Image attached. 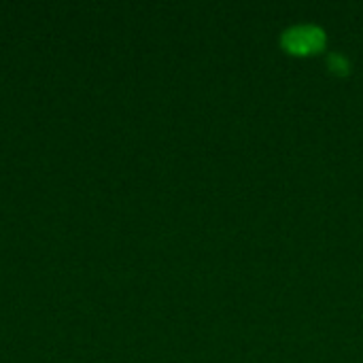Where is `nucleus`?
Listing matches in <instances>:
<instances>
[{"mask_svg":"<svg viewBox=\"0 0 363 363\" xmlns=\"http://www.w3.org/2000/svg\"><path fill=\"white\" fill-rule=\"evenodd\" d=\"M281 47L296 57L317 55L328 47V34L317 23H296L283 30Z\"/></svg>","mask_w":363,"mask_h":363,"instance_id":"nucleus-1","label":"nucleus"}]
</instances>
